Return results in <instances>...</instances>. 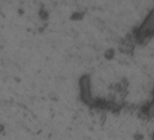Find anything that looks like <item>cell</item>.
I'll list each match as a JSON object with an SVG mask.
<instances>
[{"label": "cell", "mask_w": 154, "mask_h": 140, "mask_svg": "<svg viewBox=\"0 0 154 140\" xmlns=\"http://www.w3.org/2000/svg\"><path fill=\"white\" fill-rule=\"evenodd\" d=\"M153 32H154V10L150 13V14L147 16L146 20H144L141 28L139 29L138 35L140 37L146 40V37H150Z\"/></svg>", "instance_id": "obj_1"}, {"label": "cell", "mask_w": 154, "mask_h": 140, "mask_svg": "<svg viewBox=\"0 0 154 140\" xmlns=\"http://www.w3.org/2000/svg\"><path fill=\"white\" fill-rule=\"evenodd\" d=\"M81 86V97L82 100L87 104H91V97L90 91V77L83 76L80 80Z\"/></svg>", "instance_id": "obj_2"}, {"label": "cell", "mask_w": 154, "mask_h": 140, "mask_svg": "<svg viewBox=\"0 0 154 140\" xmlns=\"http://www.w3.org/2000/svg\"><path fill=\"white\" fill-rule=\"evenodd\" d=\"M146 115L148 117H153L154 116V96H153V100L150 103V105L148 106L147 110H146Z\"/></svg>", "instance_id": "obj_3"}, {"label": "cell", "mask_w": 154, "mask_h": 140, "mask_svg": "<svg viewBox=\"0 0 154 140\" xmlns=\"http://www.w3.org/2000/svg\"><path fill=\"white\" fill-rule=\"evenodd\" d=\"M152 140H154V133H153V136H152Z\"/></svg>", "instance_id": "obj_4"}, {"label": "cell", "mask_w": 154, "mask_h": 140, "mask_svg": "<svg viewBox=\"0 0 154 140\" xmlns=\"http://www.w3.org/2000/svg\"><path fill=\"white\" fill-rule=\"evenodd\" d=\"M152 94H153V96H154V88H153V91H152Z\"/></svg>", "instance_id": "obj_5"}]
</instances>
